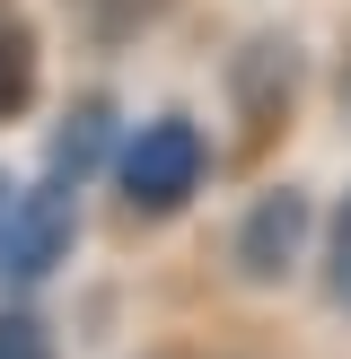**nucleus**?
I'll return each mask as SVG.
<instances>
[{
    "label": "nucleus",
    "instance_id": "1",
    "mask_svg": "<svg viewBox=\"0 0 351 359\" xmlns=\"http://www.w3.org/2000/svg\"><path fill=\"white\" fill-rule=\"evenodd\" d=\"M202 175H211V140L193 132L185 114H158V123H140V132L123 140V158H114V184H123V202H132V210H150V219L185 210L193 193H202Z\"/></svg>",
    "mask_w": 351,
    "mask_h": 359
},
{
    "label": "nucleus",
    "instance_id": "2",
    "mask_svg": "<svg viewBox=\"0 0 351 359\" xmlns=\"http://www.w3.org/2000/svg\"><path fill=\"white\" fill-rule=\"evenodd\" d=\"M70 245H79V184L44 175V184H27L9 202V228H0V280H9V290H44V280L70 263Z\"/></svg>",
    "mask_w": 351,
    "mask_h": 359
},
{
    "label": "nucleus",
    "instance_id": "3",
    "mask_svg": "<svg viewBox=\"0 0 351 359\" xmlns=\"http://www.w3.org/2000/svg\"><path fill=\"white\" fill-rule=\"evenodd\" d=\"M307 245H316V202L298 184L255 193V202L237 210V228H228V263H237L246 290H281V280L307 263Z\"/></svg>",
    "mask_w": 351,
    "mask_h": 359
},
{
    "label": "nucleus",
    "instance_id": "4",
    "mask_svg": "<svg viewBox=\"0 0 351 359\" xmlns=\"http://www.w3.org/2000/svg\"><path fill=\"white\" fill-rule=\"evenodd\" d=\"M228 88H237V123H246V140H272L281 123H290V97H298V44L255 35V44L237 53V70H228Z\"/></svg>",
    "mask_w": 351,
    "mask_h": 359
},
{
    "label": "nucleus",
    "instance_id": "5",
    "mask_svg": "<svg viewBox=\"0 0 351 359\" xmlns=\"http://www.w3.org/2000/svg\"><path fill=\"white\" fill-rule=\"evenodd\" d=\"M114 158H123V114H114V97H79L62 123H53L44 167L62 175V184H97Z\"/></svg>",
    "mask_w": 351,
    "mask_h": 359
},
{
    "label": "nucleus",
    "instance_id": "6",
    "mask_svg": "<svg viewBox=\"0 0 351 359\" xmlns=\"http://www.w3.org/2000/svg\"><path fill=\"white\" fill-rule=\"evenodd\" d=\"M27 97H35V35L0 9V123L27 114Z\"/></svg>",
    "mask_w": 351,
    "mask_h": 359
},
{
    "label": "nucleus",
    "instance_id": "7",
    "mask_svg": "<svg viewBox=\"0 0 351 359\" xmlns=\"http://www.w3.org/2000/svg\"><path fill=\"white\" fill-rule=\"evenodd\" d=\"M0 359H62V342L35 307H0Z\"/></svg>",
    "mask_w": 351,
    "mask_h": 359
},
{
    "label": "nucleus",
    "instance_id": "8",
    "mask_svg": "<svg viewBox=\"0 0 351 359\" xmlns=\"http://www.w3.org/2000/svg\"><path fill=\"white\" fill-rule=\"evenodd\" d=\"M325 298L351 316V193L333 202V219H325Z\"/></svg>",
    "mask_w": 351,
    "mask_h": 359
},
{
    "label": "nucleus",
    "instance_id": "9",
    "mask_svg": "<svg viewBox=\"0 0 351 359\" xmlns=\"http://www.w3.org/2000/svg\"><path fill=\"white\" fill-rule=\"evenodd\" d=\"M0 228H9V184H0Z\"/></svg>",
    "mask_w": 351,
    "mask_h": 359
},
{
    "label": "nucleus",
    "instance_id": "10",
    "mask_svg": "<svg viewBox=\"0 0 351 359\" xmlns=\"http://www.w3.org/2000/svg\"><path fill=\"white\" fill-rule=\"evenodd\" d=\"M343 97H351V53H343Z\"/></svg>",
    "mask_w": 351,
    "mask_h": 359
}]
</instances>
